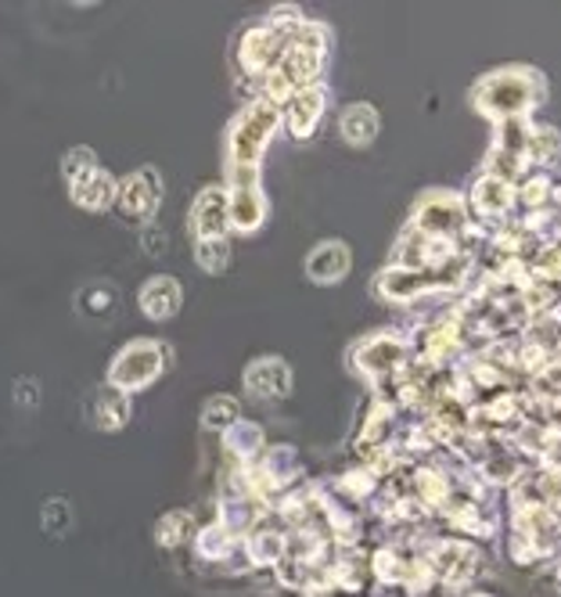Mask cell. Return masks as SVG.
I'll list each match as a JSON object with an SVG mask.
<instances>
[{"label":"cell","instance_id":"6da1fadb","mask_svg":"<svg viewBox=\"0 0 561 597\" xmlns=\"http://www.w3.org/2000/svg\"><path fill=\"white\" fill-rule=\"evenodd\" d=\"M273 112L270 109H249L238 120L235 134H230V158H235V166L230 169H252V163L259 158V152H263V144L270 137L273 130Z\"/></svg>","mask_w":561,"mask_h":597},{"label":"cell","instance_id":"7a4b0ae2","mask_svg":"<svg viewBox=\"0 0 561 597\" xmlns=\"http://www.w3.org/2000/svg\"><path fill=\"white\" fill-rule=\"evenodd\" d=\"M163 371V349L152 342H134L126 346L112 363V385L115 389H141Z\"/></svg>","mask_w":561,"mask_h":597},{"label":"cell","instance_id":"3957f363","mask_svg":"<svg viewBox=\"0 0 561 597\" xmlns=\"http://www.w3.org/2000/svg\"><path fill=\"white\" fill-rule=\"evenodd\" d=\"M120 206H123L126 216H134V220H152L155 206H158V177H155L152 169L134 173V177L123 181Z\"/></svg>","mask_w":561,"mask_h":597},{"label":"cell","instance_id":"277c9868","mask_svg":"<svg viewBox=\"0 0 561 597\" xmlns=\"http://www.w3.org/2000/svg\"><path fill=\"white\" fill-rule=\"evenodd\" d=\"M227 220H230V213H227V198H224L220 192L198 195L195 209H191V224H195V235H198L201 241L220 238L224 227H227Z\"/></svg>","mask_w":561,"mask_h":597},{"label":"cell","instance_id":"5b68a950","mask_svg":"<svg viewBox=\"0 0 561 597\" xmlns=\"http://www.w3.org/2000/svg\"><path fill=\"white\" fill-rule=\"evenodd\" d=\"M141 310L152 320H166L180 310V288L173 278H152L141 288Z\"/></svg>","mask_w":561,"mask_h":597},{"label":"cell","instance_id":"8992f818","mask_svg":"<svg viewBox=\"0 0 561 597\" xmlns=\"http://www.w3.org/2000/svg\"><path fill=\"white\" fill-rule=\"evenodd\" d=\"M245 385H249L252 392H259V397H281V392H288V385H292V374H288V368L281 360H259L249 368V374H245Z\"/></svg>","mask_w":561,"mask_h":597},{"label":"cell","instance_id":"52a82bcc","mask_svg":"<svg viewBox=\"0 0 561 597\" xmlns=\"http://www.w3.org/2000/svg\"><path fill=\"white\" fill-rule=\"evenodd\" d=\"M307 270H310L313 281L331 285V281H339L345 270H350V253H345L339 241H328V245H321V249L310 256Z\"/></svg>","mask_w":561,"mask_h":597},{"label":"cell","instance_id":"ba28073f","mask_svg":"<svg viewBox=\"0 0 561 597\" xmlns=\"http://www.w3.org/2000/svg\"><path fill=\"white\" fill-rule=\"evenodd\" d=\"M72 198H76V206H86V209H105L112 206V198H115V184L108 173H86V177L80 181H72Z\"/></svg>","mask_w":561,"mask_h":597},{"label":"cell","instance_id":"9c48e42d","mask_svg":"<svg viewBox=\"0 0 561 597\" xmlns=\"http://www.w3.org/2000/svg\"><path fill=\"white\" fill-rule=\"evenodd\" d=\"M281 48H284V37L278 33V29H259V33H252L249 40H245V65H249L252 72L256 69H270L273 62L281 58Z\"/></svg>","mask_w":561,"mask_h":597},{"label":"cell","instance_id":"30bf717a","mask_svg":"<svg viewBox=\"0 0 561 597\" xmlns=\"http://www.w3.org/2000/svg\"><path fill=\"white\" fill-rule=\"evenodd\" d=\"M94 418H97V425L101 429H123L126 425V418H129V400H126V392L123 389H105L97 397V406H94Z\"/></svg>","mask_w":561,"mask_h":597},{"label":"cell","instance_id":"8fae6325","mask_svg":"<svg viewBox=\"0 0 561 597\" xmlns=\"http://www.w3.org/2000/svg\"><path fill=\"white\" fill-rule=\"evenodd\" d=\"M227 213H230V220H235V227L249 230L263 220V198H256L252 187H238L227 202Z\"/></svg>","mask_w":561,"mask_h":597},{"label":"cell","instance_id":"7c38bea8","mask_svg":"<svg viewBox=\"0 0 561 597\" xmlns=\"http://www.w3.org/2000/svg\"><path fill=\"white\" fill-rule=\"evenodd\" d=\"M374 130H378V115H374L367 105H353L350 112L342 115V134L350 137L353 144H364L374 137Z\"/></svg>","mask_w":561,"mask_h":597},{"label":"cell","instance_id":"4fadbf2b","mask_svg":"<svg viewBox=\"0 0 561 597\" xmlns=\"http://www.w3.org/2000/svg\"><path fill=\"white\" fill-rule=\"evenodd\" d=\"M191 515H184V512H173V515H166L163 522L155 526V536H158V544L163 547H177V544H184L187 536H191Z\"/></svg>","mask_w":561,"mask_h":597},{"label":"cell","instance_id":"5bb4252c","mask_svg":"<svg viewBox=\"0 0 561 597\" xmlns=\"http://www.w3.org/2000/svg\"><path fill=\"white\" fill-rule=\"evenodd\" d=\"M288 115H292V130H295V134H307L316 115H321V94H316V91H302L292 101V112H288Z\"/></svg>","mask_w":561,"mask_h":597},{"label":"cell","instance_id":"9a60e30c","mask_svg":"<svg viewBox=\"0 0 561 597\" xmlns=\"http://www.w3.org/2000/svg\"><path fill=\"white\" fill-rule=\"evenodd\" d=\"M198 264L206 267V270H212V274H220L230 264V249L224 245V238L198 241Z\"/></svg>","mask_w":561,"mask_h":597},{"label":"cell","instance_id":"2e32d148","mask_svg":"<svg viewBox=\"0 0 561 597\" xmlns=\"http://www.w3.org/2000/svg\"><path fill=\"white\" fill-rule=\"evenodd\" d=\"M235 414H238L235 400L216 397V400H209V403H206V411H201V421H206L209 429H227L230 421H235Z\"/></svg>","mask_w":561,"mask_h":597},{"label":"cell","instance_id":"e0dca14e","mask_svg":"<svg viewBox=\"0 0 561 597\" xmlns=\"http://www.w3.org/2000/svg\"><path fill=\"white\" fill-rule=\"evenodd\" d=\"M94 169H97V166H94V152L76 148V152L65 155V177H69V184L80 181V177H86V173H94Z\"/></svg>","mask_w":561,"mask_h":597},{"label":"cell","instance_id":"ac0fdd59","mask_svg":"<svg viewBox=\"0 0 561 597\" xmlns=\"http://www.w3.org/2000/svg\"><path fill=\"white\" fill-rule=\"evenodd\" d=\"M227 536H230V533H227L224 526H212V529H206V533L198 536V550H201V555H209V558H220L224 550L230 547Z\"/></svg>","mask_w":561,"mask_h":597},{"label":"cell","instance_id":"d6986e66","mask_svg":"<svg viewBox=\"0 0 561 597\" xmlns=\"http://www.w3.org/2000/svg\"><path fill=\"white\" fill-rule=\"evenodd\" d=\"M281 555V541L273 533H263V536H252V558H259V562H273Z\"/></svg>","mask_w":561,"mask_h":597},{"label":"cell","instance_id":"ffe728a7","mask_svg":"<svg viewBox=\"0 0 561 597\" xmlns=\"http://www.w3.org/2000/svg\"><path fill=\"white\" fill-rule=\"evenodd\" d=\"M256 443H259V432H256V429H249V425L230 429V435H227V446L235 450V454H245V450L256 446Z\"/></svg>","mask_w":561,"mask_h":597}]
</instances>
